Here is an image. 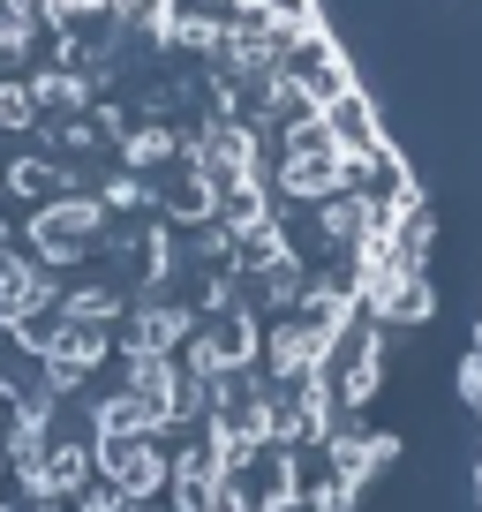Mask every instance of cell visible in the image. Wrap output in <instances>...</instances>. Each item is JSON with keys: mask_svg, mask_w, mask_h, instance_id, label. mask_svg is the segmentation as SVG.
<instances>
[{"mask_svg": "<svg viewBox=\"0 0 482 512\" xmlns=\"http://www.w3.org/2000/svg\"><path fill=\"white\" fill-rule=\"evenodd\" d=\"M422 324L430 211L309 0H0V512H339Z\"/></svg>", "mask_w": 482, "mask_h": 512, "instance_id": "1", "label": "cell"}]
</instances>
